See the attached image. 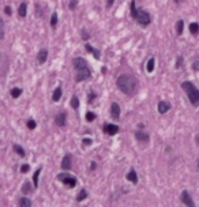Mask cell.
Here are the masks:
<instances>
[{
  "mask_svg": "<svg viewBox=\"0 0 199 207\" xmlns=\"http://www.w3.org/2000/svg\"><path fill=\"white\" fill-rule=\"evenodd\" d=\"M116 84H118L119 90H121L124 94L131 95L136 89V79L132 77V75L123 74V75H120V77L118 78Z\"/></svg>",
  "mask_w": 199,
  "mask_h": 207,
  "instance_id": "1",
  "label": "cell"
},
{
  "mask_svg": "<svg viewBox=\"0 0 199 207\" xmlns=\"http://www.w3.org/2000/svg\"><path fill=\"white\" fill-rule=\"evenodd\" d=\"M131 16L135 19L136 22L139 23L140 26H149L151 22L150 18V14L147 11H143V10H138L135 5V0H131Z\"/></svg>",
  "mask_w": 199,
  "mask_h": 207,
  "instance_id": "2",
  "label": "cell"
},
{
  "mask_svg": "<svg viewBox=\"0 0 199 207\" xmlns=\"http://www.w3.org/2000/svg\"><path fill=\"white\" fill-rule=\"evenodd\" d=\"M181 87H183V90L187 93V97H188L190 102L194 105V106H199V90L197 87L191 82H188V80L181 83Z\"/></svg>",
  "mask_w": 199,
  "mask_h": 207,
  "instance_id": "3",
  "label": "cell"
},
{
  "mask_svg": "<svg viewBox=\"0 0 199 207\" xmlns=\"http://www.w3.org/2000/svg\"><path fill=\"white\" fill-rule=\"evenodd\" d=\"M57 180L63 183L64 185L70 187V188H74L77 185V179L74 176H71L70 173H59L57 174Z\"/></svg>",
  "mask_w": 199,
  "mask_h": 207,
  "instance_id": "4",
  "label": "cell"
},
{
  "mask_svg": "<svg viewBox=\"0 0 199 207\" xmlns=\"http://www.w3.org/2000/svg\"><path fill=\"white\" fill-rule=\"evenodd\" d=\"M72 64H74V67H75V70H85V68H87V62L83 59V57H75L74 60H72Z\"/></svg>",
  "mask_w": 199,
  "mask_h": 207,
  "instance_id": "5",
  "label": "cell"
},
{
  "mask_svg": "<svg viewBox=\"0 0 199 207\" xmlns=\"http://www.w3.org/2000/svg\"><path fill=\"white\" fill-rule=\"evenodd\" d=\"M180 198H181V202H183L186 206H188V207H194L195 206V203H194V200H192L191 195H190L187 191L181 192V196Z\"/></svg>",
  "mask_w": 199,
  "mask_h": 207,
  "instance_id": "6",
  "label": "cell"
},
{
  "mask_svg": "<svg viewBox=\"0 0 199 207\" xmlns=\"http://www.w3.org/2000/svg\"><path fill=\"white\" fill-rule=\"evenodd\" d=\"M90 78V71L89 68H85V70H79L77 74V77H75V80L77 82H82V80H86Z\"/></svg>",
  "mask_w": 199,
  "mask_h": 207,
  "instance_id": "7",
  "label": "cell"
},
{
  "mask_svg": "<svg viewBox=\"0 0 199 207\" xmlns=\"http://www.w3.org/2000/svg\"><path fill=\"white\" fill-rule=\"evenodd\" d=\"M104 131L108 135H116V134L119 132V127L116 124H107L104 127Z\"/></svg>",
  "mask_w": 199,
  "mask_h": 207,
  "instance_id": "8",
  "label": "cell"
},
{
  "mask_svg": "<svg viewBox=\"0 0 199 207\" xmlns=\"http://www.w3.org/2000/svg\"><path fill=\"white\" fill-rule=\"evenodd\" d=\"M110 115H112V117L115 119V120H118L120 117V106L118 102H113L110 105Z\"/></svg>",
  "mask_w": 199,
  "mask_h": 207,
  "instance_id": "9",
  "label": "cell"
},
{
  "mask_svg": "<svg viewBox=\"0 0 199 207\" xmlns=\"http://www.w3.org/2000/svg\"><path fill=\"white\" fill-rule=\"evenodd\" d=\"M169 109H171V104H169L168 101H161V102L158 104V112L161 113V115L166 113Z\"/></svg>",
  "mask_w": 199,
  "mask_h": 207,
  "instance_id": "10",
  "label": "cell"
},
{
  "mask_svg": "<svg viewBox=\"0 0 199 207\" xmlns=\"http://www.w3.org/2000/svg\"><path fill=\"white\" fill-rule=\"evenodd\" d=\"M61 169L63 170H70L71 169V157L70 155H66L61 161Z\"/></svg>",
  "mask_w": 199,
  "mask_h": 207,
  "instance_id": "11",
  "label": "cell"
},
{
  "mask_svg": "<svg viewBox=\"0 0 199 207\" xmlns=\"http://www.w3.org/2000/svg\"><path fill=\"white\" fill-rule=\"evenodd\" d=\"M46 57H48V51L46 49H41L38 52V55H37V60H38L40 64H44L46 62Z\"/></svg>",
  "mask_w": 199,
  "mask_h": 207,
  "instance_id": "12",
  "label": "cell"
},
{
  "mask_svg": "<svg viewBox=\"0 0 199 207\" xmlns=\"http://www.w3.org/2000/svg\"><path fill=\"white\" fill-rule=\"evenodd\" d=\"M135 136H136V139H138L139 142H145V143H147L149 142V135L146 132H143V131H136L135 132Z\"/></svg>",
  "mask_w": 199,
  "mask_h": 207,
  "instance_id": "13",
  "label": "cell"
},
{
  "mask_svg": "<svg viewBox=\"0 0 199 207\" xmlns=\"http://www.w3.org/2000/svg\"><path fill=\"white\" fill-rule=\"evenodd\" d=\"M127 180L131 181L132 184H138V174H136V172L134 170V169L127 173Z\"/></svg>",
  "mask_w": 199,
  "mask_h": 207,
  "instance_id": "14",
  "label": "cell"
},
{
  "mask_svg": "<svg viewBox=\"0 0 199 207\" xmlns=\"http://www.w3.org/2000/svg\"><path fill=\"white\" fill-rule=\"evenodd\" d=\"M66 117H67L66 113H60V115H57L56 119H55L56 125H59V127H64V125H66Z\"/></svg>",
  "mask_w": 199,
  "mask_h": 207,
  "instance_id": "15",
  "label": "cell"
},
{
  "mask_svg": "<svg viewBox=\"0 0 199 207\" xmlns=\"http://www.w3.org/2000/svg\"><path fill=\"white\" fill-rule=\"evenodd\" d=\"M86 51L89 52V53H92L93 56H94V59H100V51L98 49H96V48H93L92 45H90V44H86Z\"/></svg>",
  "mask_w": 199,
  "mask_h": 207,
  "instance_id": "16",
  "label": "cell"
},
{
  "mask_svg": "<svg viewBox=\"0 0 199 207\" xmlns=\"http://www.w3.org/2000/svg\"><path fill=\"white\" fill-rule=\"evenodd\" d=\"M18 14H19L20 18H25V16H26V14H27V5H26V3H22V4L19 5Z\"/></svg>",
  "mask_w": 199,
  "mask_h": 207,
  "instance_id": "17",
  "label": "cell"
},
{
  "mask_svg": "<svg viewBox=\"0 0 199 207\" xmlns=\"http://www.w3.org/2000/svg\"><path fill=\"white\" fill-rule=\"evenodd\" d=\"M41 170H42V168H40L37 169L36 172H34V174H33V183H34V188H37L38 187V177H40V173H41Z\"/></svg>",
  "mask_w": 199,
  "mask_h": 207,
  "instance_id": "18",
  "label": "cell"
},
{
  "mask_svg": "<svg viewBox=\"0 0 199 207\" xmlns=\"http://www.w3.org/2000/svg\"><path fill=\"white\" fill-rule=\"evenodd\" d=\"M183 29H184V22L181 21V19H179V21L176 22V33H177V36H181V34H183Z\"/></svg>",
  "mask_w": 199,
  "mask_h": 207,
  "instance_id": "19",
  "label": "cell"
},
{
  "mask_svg": "<svg viewBox=\"0 0 199 207\" xmlns=\"http://www.w3.org/2000/svg\"><path fill=\"white\" fill-rule=\"evenodd\" d=\"M61 98V87H57L56 90L53 91V95H52V100L55 101V102H57Z\"/></svg>",
  "mask_w": 199,
  "mask_h": 207,
  "instance_id": "20",
  "label": "cell"
},
{
  "mask_svg": "<svg viewBox=\"0 0 199 207\" xmlns=\"http://www.w3.org/2000/svg\"><path fill=\"white\" fill-rule=\"evenodd\" d=\"M154 66H156V60H154V57H151V59L147 62V66H146V70H147V72H153Z\"/></svg>",
  "mask_w": 199,
  "mask_h": 207,
  "instance_id": "21",
  "label": "cell"
},
{
  "mask_svg": "<svg viewBox=\"0 0 199 207\" xmlns=\"http://www.w3.org/2000/svg\"><path fill=\"white\" fill-rule=\"evenodd\" d=\"M31 205H33L31 200L27 199V198H22V199L19 200V206H22V207H30Z\"/></svg>",
  "mask_w": 199,
  "mask_h": 207,
  "instance_id": "22",
  "label": "cell"
},
{
  "mask_svg": "<svg viewBox=\"0 0 199 207\" xmlns=\"http://www.w3.org/2000/svg\"><path fill=\"white\" fill-rule=\"evenodd\" d=\"M13 147H14V151H15V153H16V154H19V155H20V157H25V155H26L25 150H23V148H22V147H20V146H19V145H14V146H13Z\"/></svg>",
  "mask_w": 199,
  "mask_h": 207,
  "instance_id": "23",
  "label": "cell"
},
{
  "mask_svg": "<svg viewBox=\"0 0 199 207\" xmlns=\"http://www.w3.org/2000/svg\"><path fill=\"white\" fill-rule=\"evenodd\" d=\"M190 31H191V34H198L199 33V25L198 23H191V25H190Z\"/></svg>",
  "mask_w": 199,
  "mask_h": 207,
  "instance_id": "24",
  "label": "cell"
},
{
  "mask_svg": "<svg viewBox=\"0 0 199 207\" xmlns=\"http://www.w3.org/2000/svg\"><path fill=\"white\" fill-rule=\"evenodd\" d=\"M87 198V192L86 189H82V191L79 192V195L77 196V202H82V200H85Z\"/></svg>",
  "mask_w": 199,
  "mask_h": 207,
  "instance_id": "25",
  "label": "cell"
},
{
  "mask_svg": "<svg viewBox=\"0 0 199 207\" xmlns=\"http://www.w3.org/2000/svg\"><path fill=\"white\" fill-rule=\"evenodd\" d=\"M71 106L74 108V109H78V106H79V100H78L77 95H72V98H71Z\"/></svg>",
  "mask_w": 199,
  "mask_h": 207,
  "instance_id": "26",
  "label": "cell"
},
{
  "mask_svg": "<svg viewBox=\"0 0 199 207\" xmlns=\"http://www.w3.org/2000/svg\"><path fill=\"white\" fill-rule=\"evenodd\" d=\"M22 192H23V194H30V192H31L30 183H25V184L22 185Z\"/></svg>",
  "mask_w": 199,
  "mask_h": 207,
  "instance_id": "27",
  "label": "cell"
},
{
  "mask_svg": "<svg viewBox=\"0 0 199 207\" xmlns=\"http://www.w3.org/2000/svg\"><path fill=\"white\" fill-rule=\"evenodd\" d=\"M20 94H22V90L20 89H13L11 90V97L13 98H18Z\"/></svg>",
  "mask_w": 199,
  "mask_h": 207,
  "instance_id": "28",
  "label": "cell"
},
{
  "mask_svg": "<svg viewBox=\"0 0 199 207\" xmlns=\"http://www.w3.org/2000/svg\"><path fill=\"white\" fill-rule=\"evenodd\" d=\"M56 23H57V14L53 12V14H52V18H51V26H52V27H55V26H56Z\"/></svg>",
  "mask_w": 199,
  "mask_h": 207,
  "instance_id": "29",
  "label": "cell"
},
{
  "mask_svg": "<svg viewBox=\"0 0 199 207\" xmlns=\"http://www.w3.org/2000/svg\"><path fill=\"white\" fill-rule=\"evenodd\" d=\"M36 121L33 120V119H29L27 120V127H29V130H34V128H36Z\"/></svg>",
  "mask_w": 199,
  "mask_h": 207,
  "instance_id": "30",
  "label": "cell"
},
{
  "mask_svg": "<svg viewBox=\"0 0 199 207\" xmlns=\"http://www.w3.org/2000/svg\"><path fill=\"white\" fill-rule=\"evenodd\" d=\"M94 119H96V115H94L93 112H87V113H86V120H87V121H93Z\"/></svg>",
  "mask_w": 199,
  "mask_h": 207,
  "instance_id": "31",
  "label": "cell"
},
{
  "mask_svg": "<svg viewBox=\"0 0 199 207\" xmlns=\"http://www.w3.org/2000/svg\"><path fill=\"white\" fill-rule=\"evenodd\" d=\"M29 170H30V166H29L27 164H25V165L20 166V172H22V173H27Z\"/></svg>",
  "mask_w": 199,
  "mask_h": 207,
  "instance_id": "32",
  "label": "cell"
},
{
  "mask_svg": "<svg viewBox=\"0 0 199 207\" xmlns=\"http://www.w3.org/2000/svg\"><path fill=\"white\" fill-rule=\"evenodd\" d=\"M192 70H194V71H199V57L192 63Z\"/></svg>",
  "mask_w": 199,
  "mask_h": 207,
  "instance_id": "33",
  "label": "cell"
},
{
  "mask_svg": "<svg viewBox=\"0 0 199 207\" xmlns=\"http://www.w3.org/2000/svg\"><path fill=\"white\" fill-rule=\"evenodd\" d=\"M77 4H78V0H71V2H70V10H75Z\"/></svg>",
  "mask_w": 199,
  "mask_h": 207,
  "instance_id": "34",
  "label": "cell"
},
{
  "mask_svg": "<svg viewBox=\"0 0 199 207\" xmlns=\"http://www.w3.org/2000/svg\"><path fill=\"white\" fill-rule=\"evenodd\" d=\"M96 97H97V94H96V93H90V97H89V104H92V102H93V100H94Z\"/></svg>",
  "mask_w": 199,
  "mask_h": 207,
  "instance_id": "35",
  "label": "cell"
},
{
  "mask_svg": "<svg viewBox=\"0 0 199 207\" xmlns=\"http://www.w3.org/2000/svg\"><path fill=\"white\" fill-rule=\"evenodd\" d=\"M82 143H83V146H87V145H92V139H87L85 138L83 141H82Z\"/></svg>",
  "mask_w": 199,
  "mask_h": 207,
  "instance_id": "36",
  "label": "cell"
},
{
  "mask_svg": "<svg viewBox=\"0 0 199 207\" xmlns=\"http://www.w3.org/2000/svg\"><path fill=\"white\" fill-rule=\"evenodd\" d=\"M82 38H83V40H89V34L86 33V30H85V29L82 30Z\"/></svg>",
  "mask_w": 199,
  "mask_h": 207,
  "instance_id": "37",
  "label": "cell"
},
{
  "mask_svg": "<svg viewBox=\"0 0 199 207\" xmlns=\"http://www.w3.org/2000/svg\"><path fill=\"white\" fill-rule=\"evenodd\" d=\"M181 62H183V57H179V60H177V63H176V68H179V67L181 66Z\"/></svg>",
  "mask_w": 199,
  "mask_h": 207,
  "instance_id": "38",
  "label": "cell"
},
{
  "mask_svg": "<svg viewBox=\"0 0 199 207\" xmlns=\"http://www.w3.org/2000/svg\"><path fill=\"white\" fill-rule=\"evenodd\" d=\"M4 12L7 14V15H11V8L10 7H5L4 8Z\"/></svg>",
  "mask_w": 199,
  "mask_h": 207,
  "instance_id": "39",
  "label": "cell"
},
{
  "mask_svg": "<svg viewBox=\"0 0 199 207\" xmlns=\"http://www.w3.org/2000/svg\"><path fill=\"white\" fill-rule=\"evenodd\" d=\"M113 2H115V0H107V5L108 7H110V5L113 4Z\"/></svg>",
  "mask_w": 199,
  "mask_h": 207,
  "instance_id": "40",
  "label": "cell"
},
{
  "mask_svg": "<svg viewBox=\"0 0 199 207\" xmlns=\"http://www.w3.org/2000/svg\"><path fill=\"white\" fill-rule=\"evenodd\" d=\"M4 37V31H3V27H0V40H3Z\"/></svg>",
  "mask_w": 199,
  "mask_h": 207,
  "instance_id": "41",
  "label": "cell"
},
{
  "mask_svg": "<svg viewBox=\"0 0 199 207\" xmlns=\"http://www.w3.org/2000/svg\"><path fill=\"white\" fill-rule=\"evenodd\" d=\"M90 168H92V170H94L96 169V162H92V166H90Z\"/></svg>",
  "mask_w": 199,
  "mask_h": 207,
  "instance_id": "42",
  "label": "cell"
},
{
  "mask_svg": "<svg viewBox=\"0 0 199 207\" xmlns=\"http://www.w3.org/2000/svg\"><path fill=\"white\" fill-rule=\"evenodd\" d=\"M195 142H197V145L199 146V135H197V138H195Z\"/></svg>",
  "mask_w": 199,
  "mask_h": 207,
  "instance_id": "43",
  "label": "cell"
},
{
  "mask_svg": "<svg viewBox=\"0 0 199 207\" xmlns=\"http://www.w3.org/2000/svg\"><path fill=\"white\" fill-rule=\"evenodd\" d=\"M3 26H4V22H3V19L0 18V27H3Z\"/></svg>",
  "mask_w": 199,
  "mask_h": 207,
  "instance_id": "44",
  "label": "cell"
},
{
  "mask_svg": "<svg viewBox=\"0 0 199 207\" xmlns=\"http://www.w3.org/2000/svg\"><path fill=\"white\" fill-rule=\"evenodd\" d=\"M198 168H199V159H198Z\"/></svg>",
  "mask_w": 199,
  "mask_h": 207,
  "instance_id": "45",
  "label": "cell"
},
{
  "mask_svg": "<svg viewBox=\"0 0 199 207\" xmlns=\"http://www.w3.org/2000/svg\"><path fill=\"white\" fill-rule=\"evenodd\" d=\"M175 2H180V0H175Z\"/></svg>",
  "mask_w": 199,
  "mask_h": 207,
  "instance_id": "46",
  "label": "cell"
}]
</instances>
